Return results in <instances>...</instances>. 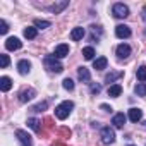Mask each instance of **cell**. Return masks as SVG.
Wrapping results in <instances>:
<instances>
[{
	"mask_svg": "<svg viewBox=\"0 0 146 146\" xmlns=\"http://www.w3.org/2000/svg\"><path fill=\"white\" fill-rule=\"evenodd\" d=\"M119 78H122V72H110V74H107L105 76V81L110 84V83H113L115 79H119Z\"/></svg>",
	"mask_w": 146,
	"mask_h": 146,
	"instance_id": "484cf974",
	"label": "cell"
},
{
	"mask_svg": "<svg viewBox=\"0 0 146 146\" xmlns=\"http://www.w3.org/2000/svg\"><path fill=\"white\" fill-rule=\"evenodd\" d=\"M83 36H84V28H81V26H78V28H74V29L70 31V38L74 40V41L83 40Z\"/></svg>",
	"mask_w": 146,
	"mask_h": 146,
	"instance_id": "e0dca14e",
	"label": "cell"
},
{
	"mask_svg": "<svg viewBox=\"0 0 146 146\" xmlns=\"http://www.w3.org/2000/svg\"><path fill=\"white\" fill-rule=\"evenodd\" d=\"M144 35H146V33H144Z\"/></svg>",
	"mask_w": 146,
	"mask_h": 146,
	"instance_id": "e575fe53",
	"label": "cell"
},
{
	"mask_svg": "<svg viewBox=\"0 0 146 146\" xmlns=\"http://www.w3.org/2000/svg\"><path fill=\"white\" fill-rule=\"evenodd\" d=\"M17 70H19V74H21V76L29 74V70H31V62L26 60V58L19 60V62H17Z\"/></svg>",
	"mask_w": 146,
	"mask_h": 146,
	"instance_id": "30bf717a",
	"label": "cell"
},
{
	"mask_svg": "<svg viewBox=\"0 0 146 146\" xmlns=\"http://www.w3.org/2000/svg\"><path fill=\"white\" fill-rule=\"evenodd\" d=\"M100 107H102V110H105V112H112V107H108V105H105V103H102Z\"/></svg>",
	"mask_w": 146,
	"mask_h": 146,
	"instance_id": "1f68e13d",
	"label": "cell"
},
{
	"mask_svg": "<svg viewBox=\"0 0 146 146\" xmlns=\"http://www.w3.org/2000/svg\"><path fill=\"white\" fill-rule=\"evenodd\" d=\"M112 14L117 17V19H124V17H127L129 16V7L127 5H124V4H113V7H112Z\"/></svg>",
	"mask_w": 146,
	"mask_h": 146,
	"instance_id": "3957f363",
	"label": "cell"
},
{
	"mask_svg": "<svg viewBox=\"0 0 146 146\" xmlns=\"http://www.w3.org/2000/svg\"><path fill=\"white\" fill-rule=\"evenodd\" d=\"M129 146H132V144H129Z\"/></svg>",
	"mask_w": 146,
	"mask_h": 146,
	"instance_id": "836d02e7",
	"label": "cell"
},
{
	"mask_svg": "<svg viewBox=\"0 0 146 146\" xmlns=\"http://www.w3.org/2000/svg\"><path fill=\"white\" fill-rule=\"evenodd\" d=\"M134 91H136L137 96H146V83H139V84H136Z\"/></svg>",
	"mask_w": 146,
	"mask_h": 146,
	"instance_id": "d4e9b609",
	"label": "cell"
},
{
	"mask_svg": "<svg viewBox=\"0 0 146 146\" xmlns=\"http://www.w3.org/2000/svg\"><path fill=\"white\" fill-rule=\"evenodd\" d=\"M53 55H55L57 58H64V57H67V55H69V45H65V43L57 45V46H55Z\"/></svg>",
	"mask_w": 146,
	"mask_h": 146,
	"instance_id": "7c38bea8",
	"label": "cell"
},
{
	"mask_svg": "<svg viewBox=\"0 0 146 146\" xmlns=\"http://www.w3.org/2000/svg\"><path fill=\"white\" fill-rule=\"evenodd\" d=\"M33 26H35L36 29H46V28L52 26V23H50V21H45V19H36Z\"/></svg>",
	"mask_w": 146,
	"mask_h": 146,
	"instance_id": "44dd1931",
	"label": "cell"
},
{
	"mask_svg": "<svg viewBox=\"0 0 146 146\" xmlns=\"http://www.w3.org/2000/svg\"><path fill=\"white\" fill-rule=\"evenodd\" d=\"M120 93H122V86L120 84H110L108 86V96L110 98H117V96H120Z\"/></svg>",
	"mask_w": 146,
	"mask_h": 146,
	"instance_id": "ac0fdd59",
	"label": "cell"
},
{
	"mask_svg": "<svg viewBox=\"0 0 146 146\" xmlns=\"http://www.w3.org/2000/svg\"><path fill=\"white\" fill-rule=\"evenodd\" d=\"M136 78H137V81H141V83L146 81V65L137 67V70H136Z\"/></svg>",
	"mask_w": 146,
	"mask_h": 146,
	"instance_id": "603a6c76",
	"label": "cell"
},
{
	"mask_svg": "<svg viewBox=\"0 0 146 146\" xmlns=\"http://www.w3.org/2000/svg\"><path fill=\"white\" fill-rule=\"evenodd\" d=\"M125 120H127V117L124 115V112H119V113H115V115H113L112 124H113V127H115V129H122V127L125 125Z\"/></svg>",
	"mask_w": 146,
	"mask_h": 146,
	"instance_id": "9c48e42d",
	"label": "cell"
},
{
	"mask_svg": "<svg viewBox=\"0 0 146 146\" xmlns=\"http://www.w3.org/2000/svg\"><path fill=\"white\" fill-rule=\"evenodd\" d=\"M11 88H12V79H11V78H7V76H2V78H0V90H2L4 93H7Z\"/></svg>",
	"mask_w": 146,
	"mask_h": 146,
	"instance_id": "9a60e30c",
	"label": "cell"
},
{
	"mask_svg": "<svg viewBox=\"0 0 146 146\" xmlns=\"http://www.w3.org/2000/svg\"><path fill=\"white\" fill-rule=\"evenodd\" d=\"M45 67L50 72H55V74H60V72L64 70V65L58 62V58L55 55H46L45 57Z\"/></svg>",
	"mask_w": 146,
	"mask_h": 146,
	"instance_id": "7a4b0ae2",
	"label": "cell"
},
{
	"mask_svg": "<svg viewBox=\"0 0 146 146\" xmlns=\"http://www.w3.org/2000/svg\"><path fill=\"white\" fill-rule=\"evenodd\" d=\"M131 46L127 45V43H120L119 46H117V50H115V53H117V57L119 58H127L129 55H131Z\"/></svg>",
	"mask_w": 146,
	"mask_h": 146,
	"instance_id": "ba28073f",
	"label": "cell"
},
{
	"mask_svg": "<svg viewBox=\"0 0 146 146\" xmlns=\"http://www.w3.org/2000/svg\"><path fill=\"white\" fill-rule=\"evenodd\" d=\"M48 108V102H40V103H36L31 110L33 112H43V110H46Z\"/></svg>",
	"mask_w": 146,
	"mask_h": 146,
	"instance_id": "4316f807",
	"label": "cell"
},
{
	"mask_svg": "<svg viewBox=\"0 0 146 146\" xmlns=\"http://www.w3.org/2000/svg\"><path fill=\"white\" fill-rule=\"evenodd\" d=\"M100 137H102V143L103 144H112L115 141V132H113L112 127H102Z\"/></svg>",
	"mask_w": 146,
	"mask_h": 146,
	"instance_id": "277c9868",
	"label": "cell"
},
{
	"mask_svg": "<svg viewBox=\"0 0 146 146\" xmlns=\"http://www.w3.org/2000/svg\"><path fill=\"white\" fill-rule=\"evenodd\" d=\"M62 86H64V90H67V91H72V90H74V81H72V79H64L62 81Z\"/></svg>",
	"mask_w": 146,
	"mask_h": 146,
	"instance_id": "83f0119b",
	"label": "cell"
},
{
	"mask_svg": "<svg viewBox=\"0 0 146 146\" xmlns=\"http://www.w3.org/2000/svg\"><path fill=\"white\" fill-rule=\"evenodd\" d=\"M72 108H74V102L65 100V102H62L60 105H57V107H55V117H57V119H60V120H64V119H67V117H69V113L72 112Z\"/></svg>",
	"mask_w": 146,
	"mask_h": 146,
	"instance_id": "6da1fadb",
	"label": "cell"
},
{
	"mask_svg": "<svg viewBox=\"0 0 146 146\" xmlns=\"http://www.w3.org/2000/svg\"><path fill=\"white\" fill-rule=\"evenodd\" d=\"M35 96H36V91H35L33 88H28V90H24V91L19 93V102H21V103H26V102L33 100Z\"/></svg>",
	"mask_w": 146,
	"mask_h": 146,
	"instance_id": "8fae6325",
	"label": "cell"
},
{
	"mask_svg": "<svg viewBox=\"0 0 146 146\" xmlns=\"http://www.w3.org/2000/svg\"><path fill=\"white\" fill-rule=\"evenodd\" d=\"M127 117H129L131 122H139L143 119V110L141 108H131L129 113H127Z\"/></svg>",
	"mask_w": 146,
	"mask_h": 146,
	"instance_id": "4fadbf2b",
	"label": "cell"
},
{
	"mask_svg": "<svg viewBox=\"0 0 146 146\" xmlns=\"http://www.w3.org/2000/svg\"><path fill=\"white\" fill-rule=\"evenodd\" d=\"M107 64H108L107 57H98V58L93 60V67H95L96 70H103V69H107Z\"/></svg>",
	"mask_w": 146,
	"mask_h": 146,
	"instance_id": "2e32d148",
	"label": "cell"
},
{
	"mask_svg": "<svg viewBox=\"0 0 146 146\" xmlns=\"http://www.w3.org/2000/svg\"><path fill=\"white\" fill-rule=\"evenodd\" d=\"M90 91H91L93 95H98V93L102 91V86H100V84H96V83H91V86H90Z\"/></svg>",
	"mask_w": 146,
	"mask_h": 146,
	"instance_id": "f546056e",
	"label": "cell"
},
{
	"mask_svg": "<svg viewBox=\"0 0 146 146\" xmlns=\"http://www.w3.org/2000/svg\"><path fill=\"white\" fill-rule=\"evenodd\" d=\"M115 36L120 38V40L129 38V36H131V28L125 26V24H119V26H115Z\"/></svg>",
	"mask_w": 146,
	"mask_h": 146,
	"instance_id": "8992f818",
	"label": "cell"
},
{
	"mask_svg": "<svg viewBox=\"0 0 146 146\" xmlns=\"http://www.w3.org/2000/svg\"><path fill=\"white\" fill-rule=\"evenodd\" d=\"M16 137H17V141H19L21 146H33V139H31V136H29L26 131L17 129V131H16Z\"/></svg>",
	"mask_w": 146,
	"mask_h": 146,
	"instance_id": "5b68a950",
	"label": "cell"
},
{
	"mask_svg": "<svg viewBox=\"0 0 146 146\" xmlns=\"http://www.w3.org/2000/svg\"><path fill=\"white\" fill-rule=\"evenodd\" d=\"M40 124H41V122H40L38 119H28V127H31L35 132H38V131L41 129V127H40Z\"/></svg>",
	"mask_w": 146,
	"mask_h": 146,
	"instance_id": "cb8c5ba5",
	"label": "cell"
},
{
	"mask_svg": "<svg viewBox=\"0 0 146 146\" xmlns=\"http://www.w3.org/2000/svg\"><path fill=\"white\" fill-rule=\"evenodd\" d=\"M78 76H79V79H81L83 83L91 84V83H90V81H91V74H90V70H88L86 67H79V69H78Z\"/></svg>",
	"mask_w": 146,
	"mask_h": 146,
	"instance_id": "5bb4252c",
	"label": "cell"
},
{
	"mask_svg": "<svg viewBox=\"0 0 146 146\" xmlns=\"http://www.w3.org/2000/svg\"><path fill=\"white\" fill-rule=\"evenodd\" d=\"M38 36V29L35 28V26H28L26 29H24V38H28V40H35Z\"/></svg>",
	"mask_w": 146,
	"mask_h": 146,
	"instance_id": "ffe728a7",
	"label": "cell"
},
{
	"mask_svg": "<svg viewBox=\"0 0 146 146\" xmlns=\"http://www.w3.org/2000/svg\"><path fill=\"white\" fill-rule=\"evenodd\" d=\"M9 64H11V58H9V55L2 53V55H0V67H2V69H5Z\"/></svg>",
	"mask_w": 146,
	"mask_h": 146,
	"instance_id": "f1b7e54d",
	"label": "cell"
},
{
	"mask_svg": "<svg viewBox=\"0 0 146 146\" xmlns=\"http://www.w3.org/2000/svg\"><path fill=\"white\" fill-rule=\"evenodd\" d=\"M7 29H9V24H7V21H0V33H2V35H5L7 33Z\"/></svg>",
	"mask_w": 146,
	"mask_h": 146,
	"instance_id": "4dcf8cb0",
	"label": "cell"
},
{
	"mask_svg": "<svg viewBox=\"0 0 146 146\" xmlns=\"http://www.w3.org/2000/svg\"><path fill=\"white\" fill-rule=\"evenodd\" d=\"M83 57L86 60H93L95 58V48L93 46H84L83 48Z\"/></svg>",
	"mask_w": 146,
	"mask_h": 146,
	"instance_id": "7402d4cb",
	"label": "cell"
},
{
	"mask_svg": "<svg viewBox=\"0 0 146 146\" xmlns=\"http://www.w3.org/2000/svg\"><path fill=\"white\" fill-rule=\"evenodd\" d=\"M143 21H146V7L143 9Z\"/></svg>",
	"mask_w": 146,
	"mask_h": 146,
	"instance_id": "d6a6232c",
	"label": "cell"
},
{
	"mask_svg": "<svg viewBox=\"0 0 146 146\" xmlns=\"http://www.w3.org/2000/svg\"><path fill=\"white\" fill-rule=\"evenodd\" d=\"M65 7H69V2H58V4H53V5H50V7H48V11H50V12H55V14H58V12H62Z\"/></svg>",
	"mask_w": 146,
	"mask_h": 146,
	"instance_id": "d6986e66",
	"label": "cell"
},
{
	"mask_svg": "<svg viewBox=\"0 0 146 146\" xmlns=\"http://www.w3.org/2000/svg\"><path fill=\"white\" fill-rule=\"evenodd\" d=\"M21 46H23V41L16 36H11V38L5 40V48L7 50H19Z\"/></svg>",
	"mask_w": 146,
	"mask_h": 146,
	"instance_id": "52a82bcc",
	"label": "cell"
}]
</instances>
